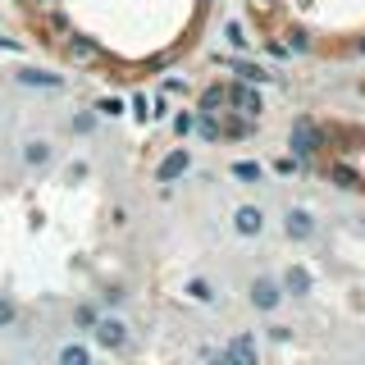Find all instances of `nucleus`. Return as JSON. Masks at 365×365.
Segmentation results:
<instances>
[{"mask_svg": "<svg viewBox=\"0 0 365 365\" xmlns=\"http://www.w3.org/2000/svg\"><path fill=\"white\" fill-rule=\"evenodd\" d=\"M174 133L187 142V137L197 133V110H178V114H174Z\"/></svg>", "mask_w": 365, "mask_h": 365, "instance_id": "21", "label": "nucleus"}, {"mask_svg": "<svg viewBox=\"0 0 365 365\" xmlns=\"http://www.w3.org/2000/svg\"><path fill=\"white\" fill-rule=\"evenodd\" d=\"M288 146H292V160H311L319 151V128L311 119H292V128H288Z\"/></svg>", "mask_w": 365, "mask_h": 365, "instance_id": "10", "label": "nucleus"}, {"mask_svg": "<svg viewBox=\"0 0 365 365\" xmlns=\"http://www.w3.org/2000/svg\"><path fill=\"white\" fill-rule=\"evenodd\" d=\"M182 297L197 302V306H220V283L205 279V274H187L182 279Z\"/></svg>", "mask_w": 365, "mask_h": 365, "instance_id": "12", "label": "nucleus"}, {"mask_svg": "<svg viewBox=\"0 0 365 365\" xmlns=\"http://www.w3.org/2000/svg\"><path fill=\"white\" fill-rule=\"evenodd\" d=\"M96 319H101V306L96 302H78L73 306V329H78V334H91V324H96Z\"/></svg>", "mask_w": 365, "mask_h": 365, "instance_id": "19", "label": "nucleus"}, {"mask_svg": "<svg viewBox=\"0 0 365 365\" xmlns=\"http://www.w3.org/2000/svg\"><path fill=\"white\" fill-rule=\"evenodd\" d=\"M28 5H32V9H55L60 0H28Z\"/></svg>", "mask_w": 365, "mask_h": 365, "instance_id": "31", "label": "nucleus"}, {"mask_svg": "<svg viewBox=\"0 0 365 365\" xmlns=\"http://www.w3.org/2000/svg\"><path fill=\"white\" fill-rule=\"evenodd\" d=\"M224 46L233 55H247L251 51V37H247V23L242 19H224Z\"/></svg>", "mask_w": 365, "mask_h": 365, "instance_id": "16", "label": "nucleus"}, {"mask_svg": "<svg viewBox=\"0 0 365 365\" xmlns=\"http://www.w3.org/2000/svg\"><path fill=\"white\" fill-rule=\"evenodd\" d=\"M242 292H247V306H251L256 315H279L283 302H288V297H283V288H279V274H251Z\"/></svg>", "mask_w": 365, "mask_h": 365, "instance_id": "2", "label": "nucleus"}, {"mask_svg": "<svg viewBox=\"0 0 365 365\" xmlns=\"http://www.w3.org/2000/svg\"><path fill=\"white\" fill-rule=\"evenodd\" d=\"M19 319H23L19 302H14V297H5V292H0V334H9V329H19Z\"/></svg>", "mask_w": 365, "mask_h": 365, "instance_id": "20", "label": "nucleus"}, {"mask_svg": "<svg viewBox=\"0 0 365 365\" xmlns=\"http://www.w3.org/2000/svg\"><path fill=\"white\" fill-rule=\"evenodd\" d=\"M351 233L365 237V205H356V210H351Z\"/></svg>", "mask_w": 365, "mask_h": 365, "instance_id": "28", "label": "nucleus"}, {"mask_svg": "<svg viewBox=\"0 0 365 365\" xmlns=\"http://www.w3.org/2000/svg\"><path fill=\"white\" fill-rule=\"evenodd\" d=\"M0 51H5V55H23V41H14V37H5V32H0Z\"/></svg>", "mask_w": 365, "mask_h": 365, "instance_id": "29", "label": "nucleus"}, {"mask_svg": "<svg viewBox=\"0 0 365 365\" xmlns=\"http://www.w3.org/2000/svg\"><path fill=\"white\" fill-rule=\"evenodd\" d=\"M356 51H361V55H365V37H361V41H356Z\"/></svg>", "mask_w": 365, "mask_h": 365, "instance_id": "32", "label": "nucleus"}, {"mask_svg": "<svg viewBox=\"0 0 365 365\" xmlns=\"http://www.w3.org/2000/svg\"><path fill=\"white\" fill-rule=\"evenodd\" d=\"M91 110H96V114H101V119H119V114H123V110H128V106H123V101H119V96H101V101H96V106H91Z\"/></svg>", "mask_w": 365, "mask_h": 365, "instance_id": "22", "label": "nucleus"}, {"mask_svg": "<svg viewBox=\"0 0 365 365\" xmlns=\"http://www.w3.org/2000/svg\"><path fill=\"white\" fill-rule=\"evenodd\" d=\"M228 224H233V233L242 237V242H260V237L269 233V210L260 201H237L233 215H228Z\"/></svg>", "mask_w": 365, "mask_h": 365, "instance_id": "4", "label": "nucleus"}, {"mask_svg": "<svg viewBox=\"0 0 365 365\" xmlns=\"http://www.w3.org/2000/svg\"><path fill=\"white\" fill-rule=\"evenodd\" d=\"M192 165H197V155H192V146H187V142H182V146H169V155L155 165V182L174 187L178 178H187V174H192Z\"/></svg>", "mask_w": 365, "mask_h": 365, "instance_id": "6", "label": "nucleus"}, {"mask_svg": "<svg viewBox=\"0 0 365 365\" xmlns=\"http://www.w3.org/2000/svg\"><path fill=\"white\" fill-rule=\"evenodd\" d=\"M279 228H283V237H288L292 247H306V242H315L319 220H315V210H311V205H297V201H288V205L279 210Z\"/></svg>", "mask_w": 365, "mask_h": 365, "instance_id": "3", "label": "nucleus"}, {"mask_svg": "<svg viewBox=\"0 0 365 365\" xmlns=\"http://www.w3.org/2000/svg\"><path fill=\"white\" fill-rule=\"evenodd\" d=\"M87 174H91V169H87V160H73V165H68V174H64V178H68V182H83Z\"/></svg>", "mask_w": 365, "mask_h": 365, "instance_id": "26", "label": "nucleus"}, {"mask_svg": "<svg viewBox=\"0 0 365 365\" xmlns=\"http://www.w3.org/2000/svg\"><path fill=\"white\" fill-rule=\"evenodd\" d=\"M279 288H283V297H292V302H306V297L315 292V274L302 265V260H292V265H283V274H279Z\"/></svg>", "mask_w": 365, "mask_h": 365, "instance_id": "9", "label": "nucleus"}, {"mask_svg": "<svg viewBox=\"0 0 365 365\" xmlns=\"http://www.w3.org/2000/svg\"><path fill=\"white\" fill-rule=\"evenodd\" d=\"M14 83H19V87H28V91H64V87H68V78H64V73H55V68L23 64V68H14Z\"/></svg>", "mask_w": 365, "mask_h": 365, "instance_id": "7", "label": "nucleus"}, {"mask_svg": "<svg viewBox=\"0 0 365 365\" xmlns=\"http://www.w3.org/2000/svg\"><path fill=\"white\" fill-rule=\"evenodd\" d=\"M55 365H96V351H91V342L83 338H68L55 347Z\"/></svg>", "mask_w": 365, "mask_h": 365, "instance_id": "14", "label": "nucleus"}, {"mask_svg": "<svg viewBox=\"0 0 365 365\" xmlns=\"http://www.w3.org/2000/svg\"><path fill=\"white\" fill-rule=\"evenodd\" d=\"M0 365H19V361H0Z\"/></svg>", "mask_w": 365, "mask_h": 365, "instance_id": "34", "label": "nucleus"}, {"mask_svg": "<svg viewBox=\"0 0 365 365\" xmlns=\"http://www.w3.org/2000/svg\"><path fill=\"white\" fill-rule=\"evenodd\" d=\"M64 55L73 64H96L101 60V41L87 37V32H68V37H64Z\"/></svg>", "mask_w": 365, "mask_h": 365, "instance_id": "13", "label": "nucleus"}, {"mask_svg": "<svg viewBox=\"0 0 365 365\" xmlns=\"http://www.w3.org/2000/svg\"><path fill=\"white\" fill-rule=\"evenodd\" d=\"M256 5H274V0H256Z\"/></svg>", "mask_w": 365, "mask_h": 365, "instance_id": "33", "label": "nucleus"}, {"mask_svg": "<svg viewBox=\"0 0 365 365\" xmlns=\"http://www.w3.org/2000/svg\"><path fill=\"white\" fill-rule=\"evenodd\" d=\"M201 365H233L224 347H201Z\"/></svg>", "mask_w": 365, "mask_h": 365, "instance_id": "24", "label": "nucleus"}, {"mask_svg": "<svg viewBox=\"0 0 365 365\" xmlns=\"http://www.w3.org/2000/svg\"><path fill=\"white\" fill-rule=\"evenodd\" d=\"M123 297H128V292H123L119 283H110V288L101 292V306H106V311H119V306H123Z\"/></svg>", "mask_w": 365, "mask_h": 365, "instance_id": "23", "label": "nucleus"}, {"mask_svg": "<svg viewBox=\"0 0 365 365\" xmlns=\"http://www.w3.org/2000/svg\"><path fill=\"white\" fill-rule=\"evenodd\" d=\"M133 119H142V123L151 119V101H146L142 91H137V96H133Z\"/></svg>", "mask_w": 365, "mask_h": 365, "instance_id": "25", "label": "nucleus"}, {"mask_svg": "<svg viewBox=\"0 0 365 365\" xmlns=\"http://www.w3.org/2000/svg\"><path fill=\"white\" fill-rule=\"evenodd\" d=\"M165 91L169 96H187V78H165Z\"/></svg>", "mask_w": 365, "mask_h": 365, "instance_id": "27", "label": "nucleus"}, {"mask_svg": "<svg viewBox=\"0 0 365 365\" xmlns=\"http://www.w3.org/2000/svg\"><path fill=\"white\" fill-rule=\"evenodd\" d=\"M224 106H233V114H242V119H260V114H265V96H260V87H251V83H228L224 87Z\"/></svg>", "mask_w": 365, "mask_h": 365, "instance_id": "5", "label": "nucleus"}, {"mask_svg": "<svg viewBox=\"0 0 365 365\" xmlns=\"http://www.w3.org/2000/svg\"><path fill=\"white\" fill-rule=\"evenodd\" d=\"M91 342H96L101 351H110V356H119V351H128V342H133V324L123 319L119 311H101V319L91 324Z\"/></svg>", "mask_w": 365, "mask_h": 365, "instance_id": "1", "label": "nucleus"}, {"mask_svg": "<svg viewBox=\"0 0 365 365\" xmlns=\"http://www.w3.org/2000/svg\"><path fill=\"white\" fill-rule=\"evenodd\" d=\"M224 351H228L233 365H260V361H265V356H260V338L251 334V329H237V334L224 342Z\"/></svg>", "mask_w": 365, "mask_h": 365, "instance_id": "11", "label": "nucleus"}, {"mask_svg": "<svg viewBox=\"0 0 365 365\" xmlns=\"http://www.w3.org/2000/svg\"><path fill=\"white\" fill-rule=\"evenodd\" d=\"M228 174H233L237 182H251V187H256V182H265V165H260V160H233Z\"/></svg>", "mask_w": 365, "mask_h": 365, "instance_id": "17", "label": "nucleus"}, {"mask_svg": "<svg viewBox=\"0 0 365 365\" xmlns=\"http://www.w3.org/2000/svg\"><path fill=\"white\" fill-rule=\"evenodd\" d=\"M228 68L237 73V83H251V87H265L269 78H274L265 64H251V60H228Z\"/></svg>", "mask_w": 365, "mask_h": 365, "instance_id": "15", "label": "nucleus"}, {"mask_svg": "<svg viewBox=\"0 0 365 365\" xmlns=\"http://www.w3.org/2000/svg\"><path fill=\"white\" fill-rule=\"evenodd\" d=\"M51 160H55V142H51V137H23L19 165L28 169V174H41V169H51Z\"/></svg>", "mask_w": 365, "mask_h": 365, "instance_id": "8", "label": "nucleus"}, {"mask_svg": "<svg viewBox=\"0 0 365 365\" xmlns=\"http://www.w3.org/2000/svg\"><path fill=\"white\" fill-rule=\"evenodd\" d=\"M265 334H269L274 342H288V338H292V329H288V324H269V329H265Z\"/></svg>", "mask_w": 365, "mask_h": 365, "instance_id": "30", "label": "nucleus"}, {"mask_svg": "<svg viewBox=\"0 0 365 365\" xmlns=\"http://www.w3.org/2000/svg\"><path fill=\"white\" fill-rule=\"evenodd\" d=\"M96 123H101L96 110H73V114H68V133H73V137H91Z\"/></svg>", "mask_w": 365, "mask_h": 365, "instance_id": "18", "label": "nucleus"}]
</instances>
